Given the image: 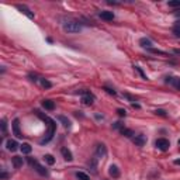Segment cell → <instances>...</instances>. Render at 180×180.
<instances>
[{
  "instance_id": "2",
  "label": "cell",
  "mask_w": 180,
  "mask_h": 180,
  "mask_svg": "<svg viewBox=\"0 0 180 180\" xmlns=\"http://www.w3.org/2000/svg\"><path fill=\"white\" fill-rule=\"evenodd\" d=\"M64 30L66 33H70V34H75V33H79L82 31V24L79 21H75V20H69L66 23H64Z\"/></svg>"
},
{
  "instance_id": "28",
  "label": "cell",
  "mask_w": 180,
  "mask_h": 180,
  "mask_svg": "<svg viewBox=\"0 0 180 180\" xmlns=\"http://www.w3.org/2000/svg\"><path fill=\"white\" fill-rule=\"evenodd\" d=\"M155 114H156V115H160V117H166L167 115L166 111L162 110V108H158V110H155Z\"/></svg>"
},
{
  "instance_id": "25",
  "label": "cell",
  "mask_w": 180,
  "mask_h": 180,
  "mask_svg": "<svg viewBox=\"0 0 180 180\" xmlns=\"http://www.w3.org/2000/svg\"><path fill=\"white\" fill-rule=\"evenodd\" d=\"M149 52H152V53H158V55H167L165 51H160V49H155V48H149Z\"/></svg>"
},
{
  "instance_id": "10",
  "label": "cell",
  "mask_w": 180,
  "mask_h": 180,
  "mask_svg": "<svg viewBox=\"0 0 180 180\" xmlns=\"http://www.w3.org/2000/svg\"><path fill=\"white\" fill-rule=\"evenodd\" d=\"M100 18L101 20H104V21H113L114 20V13L113 11L104 10V11H101L100 13Z\"/></svg>"
},
{
  "instance_id": "33",
  "label": "cell",
  "mask_w": 180,
  "mask_h": 180,
  "mask_svg": "<svg viewBox=\"0 0 180 180\" xmlns=\"http://www.w3.org/2000/svg\"><path fill=\"white\" fill-rule=\"evenodd\" d=\"M9 177V173H6V172H2L0 173V179H7Z\"/></svg>"
},
{
  "instance_id": "12",
  "label": "cell",
  "mask_w": 180,
  "mask_h": 180,
  "mask_svg": "<svg viewBox=\"0 0 180 180\" xmlns=\"http://www.w3.org/2000/svg\"><path fill=\"white\" fill-rule=\"evenodd\" d=\"M6 148L10 152H16L17 149H18V143H17V141H14V139H9L6 142Z\"/></svg>"
},
{
  "instance_id": "32",
  "label": "cell",
  "mask_w": 180,
  "mask_h": 180,
  "mask_svg": "<svg viewBox=\"0 0 180 180\" xmlns=\"http://www.w3.org/2000/svg\"><path fill=\"white\" fill-rule=\"evenodd\" d=\"M113 128H120V130H121V128H124V127H123V124H121L120 121H117V123L113 124Z\"/></svg>"
},
{
  "instance_id": "6",
  "label": "cell",
  "mask_w": 180,
  "mask_h": 180,
  "mask_svg": "<svg viewBox=\"0 0 180 180\" xmlns=\"http://www.w3.org/2000/svg\"><path fill=\"white\" fill-rule=\"evenodd\" d=\"M11 128H13V134L17 138H23V134H21V131H20V120H18V118H14L13 120Z\"/></svg>"
},
{
  "instance_id": "21",
  "label": "cell",
  "mask_w": 180,
  "mask_h": 180,
  "mask_svg": "<svg viewBox=\"0 0 180 180\" xmlns=\"http://www.w3.org/2000/svg\"><path fill=\"white\" fill-rule=\"evenodd\" d=\"M44 160H45V162H47L49 166L55 165V158H53L52 155H44Z\"/></svg>"
},
{
  "instance_id": "23",
  "label": "cell",
  "mask_w": 180,
  "mask_h": 180,
  "mask_svg": "<svg viewBox=\"0 0 180 180\" xmlns=\"http://www.w3.org/2000/svg\"><path fill=\"white\" fill-rule=\"evenodd\" d=\"M173 34L176 35V37H179L180 38V21H177V23H174V25H173Z\"/></svg>"
},
{
  "instance_id": "4",
  "label": "cell",
  "mask_w": 180,
  "mask_h": 180,
  "mask_svg": "<svg viewBox=\"0 0 180 180\" xmlns=\"http://www.w3.org/2000/svg\"><path fill=\"white\" fill-rule=\"evenodd\" d=\"M155 147H156L159 151H163V152H165V151L169 149L170 142L166 139V138H159V139L155 141Z\"/></svg>"
},
{
  "instance_id": "27",
  "label": "cell",
  "mask_w": 180,
  "mask_h": 180,
  "mask_svg": "<svg viewBox=\"0 0 180 180\" xmlns=\"http://www.w3.org/2000/svg\"><path fill=\"white\" fill-rule=\"evenodd\" d=\"M167 4H169V7H180V0H172Z\"/></svg>"
},
{
  "instance_id": "8",
  "label": "cell",
  "mask_w": 180,
  "mask_h": 180,
  "mask_svg": "<svg viewBox=\"0 0 180 180\" xmlns=\"http://www.w3.org/2000/svg\"><path fill=\"white\" fill-rule=\"evenodd\" d=\"M132 142L135 143V145H138V147H143V145L147 143V138H145V135L139 134V135H135V137H132Z\"/></svg>"
},
{
  "instance_id": "24",
  "label": "cell",
  "mask_w": 180,
  "mask_h": 180,
  "mask_svg": "<svg viewBox=\"0 0 180 180\" xmlns=\"http://www.w3.org/2000/svg\"><path fill=\"white\" fill-rule=\"evenodd\" d=\"M76 177L77 180H90V177L84 172H76Z\"/></svg>"
},
{
  "instance_id": "22",
  "label": "cell",
  "mask_w": 180,
  "mask_h": 180,
  "mask_svg": "<svg viewBox=\"0 0 180 180\" xmlns=\"http://www.w3.org/2000/svg\"><path fill=\"white\" fill-rule=\"evenodd\" d=\"M40 83H41V86L45 87V89H49V87H52V83H51L49 80L44 79V77H41V79H40Z\"/></svg>"
},
{
  "instance_id": "30",
  "label": "cell",
  "mask_w": 180,
  "mask_h": 180,
  "mask_svg": "<svg viewBox=\"0 0 180 180\" xmlns=\"http://www.w3.org/2000/svg\"><path fill=\"white\" fill-rule=\"evenodd\" d=\"M104 90H106V92H107L108 94H113V96H115V94H117V92H115V90L110 89V87H104Z\"/></svg>"
},
{
  "instance_id": "17",
  "label": "cell",
  "mask_w": 180,
  "mask_h": 180,
  "mask_svg": "<svg viewBox=\"0 0 180 180\" xmlns=\"http://www.w3.org/2000/svg\"><path fill=\"white\" fill-rule=\"evenodd\" d=\"M20 149H21V152H23V154L28 155V154H31L33 147H31L30 143H21V145H20Z\"/></svg>"
},
{
  "instance_id": "39",
  "label": "cell",
  "mask_w": 180,
  "mask_h": 180,
  "mask_svg": "<svg viewBox=\"0 0 180 180\" xmlns=\"http://www.w3.org/2000/svg\"><path fill=\"white\" fill-rule=\"evenodd\" d=\"M177 143H179V145H180V139H179V141H177Z\"/></svg>"
},
{
  "instance_id": "38",
  "label": "cell",
  "mask_w": 180,
  "mask_h": 180,
  "mask_svg": "<svg viewBox=\"0 0 180 180\" xmlns=\"http://www.w3.org/2000/svg\"><path fill=\"white\" fill-rule=\"evenodd\" d=\"M173 163H174V165H180V159H176V160L173 162Z\"/></svg>"
},
{
  "instance_id": "34",
  "label": "cell",
  "mask_w": 180,
  "mask_h": 180,
  "mask_svg": "<svg viewBox=\"0 0 180 180\" xmlns=\"http://www.w3.org/2000/svg\"><path fill=\"white\" fill-rule=\"evenodd\" d=\"M124 97H127L128 100H131V101H135V99H134V97H132V96H130V94H127V93L124 94Z\"/></svg>"
},
{
  "instance_id": "3",
  "label": "cell",
  "mask_w": 180,
  "mask_h": 180,
  "mask_svg": "<svg viewBox=\"0 0 180 180\" xmlns=\"http://www.w3.org/2000/svg\"><path fill=\"white\" fill-rule=\"evenodd\" d=\"M77 93L82 94V103H83L84 106H92V104L94 103V100H96L94 94L92 93V92H89V90H79Z\"/></svg>"
},
{
  "instance_id": "5",
  "label": "cell",
  "mask_w": 180,
  "mask_h": 180,
  "mask_svg": "<svg viewBox=\"0 0 180 180\" xmlns=\"http://www.w3.org/2000/svg\"><path fill=\"white\" fill-rule=\"evenodd\" d=\"M28 160H30L31 166H34V169L37 170V172L41 174V176H48V170L45 169V167H44L42 165H40V163H38V162H37V160L31 159V158H30V159H28Z\"/></svg>"
},
{
  "instance_id": "16",
  "label": "cell",
  "mask_w": 180,
  "mask_h": 180,
  "mask_svg": "<svg viewBox=\"0 0 180 180\" xmlns=\"http://www.w3.org/2000/svg\"><path fill=\"white\" fill-rule=\"evenodd\" d=\"M42 107L48 111H52L55 110V103L52 100H42Z\"/></svg>"
},
{
  "instance_id": "11",
  "label": "cell",
  "mask_w": 180,
  "mask_h": 180,
  "mask_svg": "<svg viewBox=\"0 0 180 180\" xmlns=\"http://www.w3.org/2000/svg\"><path fill=\"white\" fill-rule=\"evenodd\" d=\"M11 163H13V166L16 167V169H20V167H23L24 160L21 156H13L11 158Z\"/></svg>"
},
{
  "instance_id": "37",
  "label": "cell",
  "mask_w": 180,
  "mask_h": 180,
  "mask_svg": "<svg viewBox=\"0 0 180 180\" xmlns=\"http://www.w3.org/2000/svg\"><path fill=\"white\" fill-rule=\"evenodd\" d=\"M173 53H176V55H180V49H177V48H176V49H173Z\"/></svg>"
},
{
  "instance_id": "35",
  "label": "cell",
  "mask_w": 180,
  "mask_h": 180,
  "mask_svg": "<svg viewBox=\"0 0 180 180\" xmlns=\"http://www.w3.org/2000/svg\"><path fill=\"white\" fill-rule=\"evenodd\" d=\"M30 77H31V80H33V82H38V79H37V76H35V75H30Z\"/></svg>"
},
{
  "instance_id": "15",
  "label": "cell",
  "mask_w": 180,
  "mask_h": 180,
  "mask_svg": "<svg viewBox=\"0 0 180 180\" xmlns=\"http://www.w3.org/2000/svg\"><path fill=\"white\" fill-rule=\"evenodd\" d=\"M61 154H62L64 159L68 160V162H70V160L73 159V156H72V152H70L68 148H62V149H61Z\"/></svg>"
},
{
  "instance_id": "29",
  "label": "cell",
  "mask_w": 180,
  "mask_h": 180,
  "mask_svg": "<svg viewBox=\"0 0 180 180\" xmlns=\"http://www.w3.org/2000/svg\"><path fill=\"white\" fill-rule=\"evenodd\" d=\"M117 114H118L120 117H125L127 115V111L124 110V108H118V110H117Z\"/></svg>"
},
{
  "instance_id": "14",
  "label": "cell",
  "mask_w": 180,
  "mask_h": 180,
  "mask_svg": "<svg viewBox=\"0 0 180 180\" xmlns=\"http://www.w3.org/2000/svg\"><path fill=\"white\" fill-rule=\"evenodd\" d=\"M108 174H110L111 177H114V179L120 177V169H118V166H115V165H111V166L108 167Z\"/></svg>"
},
{
  "instance_id": "9",
  "label": "cell",
  "mask_w": 180,
  "mask_h": 180,
  "mask_svg": "<svg viewBox=\"0 0 180 180\" xmlns=\"http://www.w3.org/2000/svg\"><path fill=\"white\" fill-rule=\"evenodd\" d=\"M17 9H18V10L21 11V13L25 14V16L28 17V18H34V13H33V11H31L27 6H24V4H17Z\"/></svg>"
},
{
  "instance_id": "1",
  "label": "cell",
  "mask_w": 180,
  "mask_h": 180,
  "mask_svg": "<svg viewBox=\"0 0 180 180\" xmlns=\"http://www.w3.org/2000/svg\"><path fill=\"white\" fill-rule=\"evenodd\" d=\"M35 113H37V115L40 117V118H42L44 121H47L48 123V132H47V138H45V139H42L41 141V143H47V142H49L51 139H52V137H53V134H55V128H57V124L53 123L52 120H51V118H48L47 115H44L42 113H40V111L38 110H35Z\"/></svg>"
},
{
  "instance_id": "19",
  "label": "cell",
  "mask_w": 180,
  "mask_h": 180,
  "mask_svg": "<svg viewBox=\"0 0 180 180\" xmlns=\"http://www.w3.org/2000/svg\"><path fill=\"white\" fill-rule=\"evenodd\" d=\"M120 132L123 134L124 137H127V138H132L134 135H135V134H134V131H132V130H130V128H121Z\"/></svg>"
},
{
  "instance_id": "36",
  "label": "cell",
  "mask_w": 180,
  "mask_h": 180,
  "mask_svg": "<svg viewBox=\"0 0 180 180\" xmlns=\"http://www.w3.org/2000/svg\"><path fill=\"white\" fill-rule=\"evenodd\" d=\"M132 107L134 108H141V106L139 104H137V103H132Z\"/></svg>"
},
{
  "instance_id": "13",
  "label": "cell",
  "mask_w": 180,
  "mask_h": 180,
  "mask_svg": "<svg viewBox=\"0 0 180 180\" xmlns=\"http://www.w3.org/2000/svg\"><path fill=\"white\" fill-rule=\"evenodd\" d=\"M96 155L99 158H103L107 155V148L104 143H100V145H97V149H96Z\"/></svg>"
},
{
  "instance_id": "18",
  "label": "cell",
  "mask_w": 180,
  "mask_h": 180,
  "mask_svg": "<svg viewBox=\"0 0 180 180\" xmlns=\"http://www.w3.org/2000/svg\"><path fill=\"white\" fill-rule=\"evenodd\" d=\"M139 44H141V47L147 48V49L152 48V42H151V40H148V38H141V40H139Z\"/></svg>"
},
{
  "instance_id": "20",
  "label": "cell",
  "mask_w": 180,
  "mask_h": 180,
  "mask_svg": "<svg viewBox=\"0 0 180 180\" xmlns=\"http://www.w3.org/2000/svg\"><path fill=\"white\" fill-rule=\"evenodd\" d=\"M58 120H59L61 123L64 124V127H66V128L70 127V121L68 120V117H65V115H58Z\"/></svg>"
},
{
  "instance_id": "26",
  "label": "cell",
  "mask_w": 180,
  "mask_h": 180,
  "mask_svg": "<svg viewBox=\"0 0 180 180\" xmlns=\"http://www.w3.org/2000/svg\"><path fill=\"white\" fill-rule=\"evenodd\" d=\"M134 69L137 70L138 73H139V75H141V76H142V79L148 80V76H147V75H145V73H143V70H142V69H141V68H139V66H134Z\"/></svg>"
},
{
  "instance_id": "31",
  "label": "cell",
  "mask_w": 180,
  "mask_h": 180,
  "mask_svg": "<svg viewBox=\"0 0 180 180\" xmlns=\"http://www.w3.org/2000/svg\"><path fill=\"white\" fill-rule=\"evenodd\" d=\"M2 131H3V134H6V131H7V124H6V120H2Z\"/></svg>"
},
{
  "instance_id": "7",
  "label": "cell",
  "mask_w": 180,
  "mask_h": 180,
  "mask_svg": "<svg viewBox=\"0 0 180 180\" xmlns=\"http://www.w3.org/2000/svg\"><path fill=\"white\" fill-rule=\"evenodd\" d=\"M165 83H169L174 87L176 90H180V77H174V76H167Z\"/></svg>"
}]
</instances>
